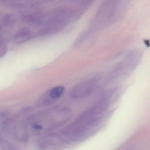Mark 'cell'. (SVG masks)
<instances>
[{
	"mask_svg": "<svg viewBox=\"0 0 150 150\" xmlns=\"http://www.w3.org/2000/svg\"><path fill=\"white\" fill-rule=\"evenodd\" d=\"M108 104V100L107 97L102 98L92 107L82 112L73 122L65 127L61 131V135L67 141L83 137L98 122Z\"/></svg>",
	"mask_w": 150,
	"mask_h": 150,
	"instance_id": "2",
	"label": "cell"
},
{
	"mask_svg": "<svg viewBox=\"0 0 150 150\" xmlns=\"http://www.w3.org/2000/svg\"><path fill=\"white\" fill-rule=\"evenodd\" d=\"M31 30L26 27L21 28L15 33L13 38L14 42L17 44H20L29 41L32 38Z\"/></svg>",
	"mask_w": 150,
	"mask_h": 150,
	"instance_id": "6",
	"label": "cell"
},
{
	"mask_svg": "<svg viewBox=\"0 0 150 150\" xmlns=\"http://www.w3.org/2000/svg\"><path fill=\"white\" fill-rule=\"evenodd\" d=\"M16 21V17L14 15L10 13L6 14L1 20V30L2 31L12 28Z\"/></svg>",
	"mask_w": 150,
	"mask_h": 150,
	"instance_id": "7",
	"label": "cell"
},
{
	"mask_svg": "<svg viewBox=\"0 0 150 150\" xmlns=\"http://www.w3.org/2000/svg\"><path fill=\"white\" fill-rule=\"evenodd\" d=\"M67 142L61 135L57 133H48L38 138L37 143L38 148L42 150H57Z\"/></svg>",
	"mask_w": 150,
	"mask_h": 150,
	"instance_id": "4",
	"label": "cell"
},
{
	"mask_svg": "<svg viewBox=\"0 0 150 150\" xmlns=\"http://www.w3.org/2000/svg\"><path fill=\"white\" fill-rule=\"evenodd\" d=\"M99 78L94 77L76 84L70 92L71 98L74 100H79L88 96L98 87L100 80Z\"/></svg>",
	"mask_w": 150,
	"mask_h": 150,
	"instance_id": "3",
	"label": "cell"
},
{
	"mask_svg": "<svg viewBox=\"0 0 150 150\" xmlns=\"http://www.w3.org/2000/svg\"><path fill=\"white\" fill-rule=\"evenodd\" d=\"M64 91L65 88L63 86H59L52 88L39 97L37 101V106L42 107L53 103L63 95Z\"/></svg>",
	"mask_w": 150,
	"mask_h": 150,
	"instance_id": "5",
	"label": "cell"
},
{
	"mask_svg": "<svg viewBox=\"0 0 150 150\" xmlns=\"http://www.w3.org/2000/svg\"><path fill=\"white\" fill-rule=\"evenodd\" d=\"M7 52V45L5 40L1 38V44H0V54L1 57H2L5 56Z\"/></svg>",
	"mask_w": 150,
	"mask_h": 150,
	"instance_id": "9",
	"label": "cell"
},
{
	"mask_svg": "<svg viewBox=\"0 0 150 150\" xmlns=\"http://www.w3.org/2000/svg\"><path fill=\"white\" fill-rule=\"evenodd\" d=\"M71 117L70 108L55 107L30 116L23 120V128L28 137L30 134L42 136L63 126Z\"/></svg>",
	"mask_w": 150,
	"mask_h": 150,
	"instance_id": "1",
	"label": "cell"
},
{
	"mask_svg": "<svg viewBox=\"0 0 150 150\" xmlns=\"http://www.w3.org/2000/svg\"><path fill=\"white\" fill-rule=\"evenodd\" d=\"M1 147L2 150H20L13 144L1 138Z\"/></svg>",
	"mask_w": 150,
	"mask_h": 150,
	"instance_id": "8",
	"label": "cell"
}]
</instances>
